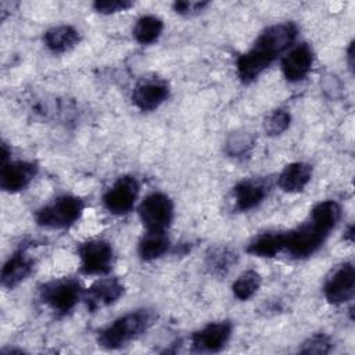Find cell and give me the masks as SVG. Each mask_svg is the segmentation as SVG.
Returning a JSON list of instances; mask_svg holds the SVG:
<instances>
[{
  "label": "cell",
  "instance_id": "1",
  "mask_svg": "<svg viewBox=\"0 0 355 355\" xmlns=\"http://www.w3.org/2000/svg\"><path fill=\"white\" fill-rule=\"evenodd\" d=\"M298 35L294 22H280L268 26L257 37L252 47L236 61V72L243 83L255 80L280 54L291 47Z\"/></svg>",
  "mask_w": 355,
  "mask_h": 355
},
{
  "label": "cell",
  "instance_id": "28",
  "mask_svg": "<svg viewBox=\"0 0 355 355\" xmlns=\"http://www.w3.org/2000/svg\"><path fill=\"white\" fill-rule=\"evenodd\" d=\"M207 6V1H176L173 3V10L180 15H191L202 11Z\"/></svg>",
  "mask_w": 355,
  "mask_h": 355
},
{
  "label": "cell",
  "instance_id": "6",
  "mask_svg": "<svg viewBox=\"0 0 355 355\" xmlns=\"http://www.w3.org/2000/svg\"><path fill=\"white\" fill-rule=\"evenodd\" d=\"M80 259V270L90 276L107 275L114 263V250L111 244L103 239H90L78 248Z\"/></svg>",
  "mask_w": 355,
  "mask_h": 355
},
{
  "label": "cell",
  "instance_id": "12",
  "mask_svg": "<svg viewBox=\"0 0 355 355\" xmlns=\"http://www.w3.org/2000/svg\"><path fill=\"white\" fill-rule=\"evenodd\" d=\"M123 283L118 277H101L83 293L82 298L87 309L94 312L115 304L123 295Z\"/></svg>",
  "mask_w": 355,
  "mask_h": 355
},
{
  "label": "cell",
  "instance_id": "13",
  "mask_svg": "<svg viewBox=\"0 0 355 355\" xmlns=\"http://www.w3.org/2000/svg\"><path fill=\"white\" fill-rule=\"evenodd\" d=\"M315 54L308 43L294 46L282 60V72L286 80L291 83L301 82L311 72Z\"/></svg>",
  "mask_w": 355,
  "mask_h": 355
},
{
  "label": "cell",
  "instance_id": "8",
  "mask_svg": "<svg viewBox=\"0 0 355 355\" xmlns=\"http://www.w3.org/2000/svg\"><path fill=\"white\" fill-rule=\"evenodd\" d=\"M355 293V269L351 262H344L338 265L327 276L323 294L324 298L333 305H341L352 300Z\"/></svg>",
  "mask_w": 355,
  "mask_h": 355
},
{
  "label": "cell",
  "instance_id": "23",
  "mask_svg": "<svg viewBox=\"0 0 355 355\" xmlns=\"http://www.w3.org/2000/svg\"><path fill=\"white\" fill-rule=\"evenodd\" d=\"M259 287H261L259 273L255 270H245L234 280L232 286V291L237 300L247 301L257 294Z\"/></svg>",
  "mask_w": 355,
  "mask_h": 355
},
{
  "label": "cell",
  "instance_id": "5",
  "mask_svg": "<svg viewBox=\"0 0 355 355\" xmlns=\"http://www.w3.org/2000/svg\"><path fill=\"white\" fill-rule=\"evenodd\" d=\"M80 283L73 277H61L44 283L39 290L40 301L55 313L65 315L82 298Z\"/></svg>",
  "mask_w": 355,
  "mask_h": 355
},
{
  "label": "cell",
  "instance_id": "9",
  "mask_svg": "<svg viewBox=\"0 0 355 355\" xmlns=\"http://www.w3.org/2000/svg\"><path fill=\"white\" fill-rule=\"evenodd\" d=\"M139 182L135 176H121L104 194L103 204L112 215L128 214L139 196Z\"/></svg>",
  "mask_w": 355,
  "mask_h": 355
},
{
  "label": "cell",
  "instance_id": "22",
  "mask_svg": "<svg viewBox=\"0 0 355 355\" xmlns=\"http://www.w3.org/2000/svg\"><path fill=\"white\" fill-rule=\"evenodd\" d=\"M164 31V22L155 15H143L136 21L133 36L140 44H151L158 40Z\"/></svg>",
  "mask_w": 355,
  "mask_h": 355
},
{
  "label": "cell",
  "instance_id": "18",
  "mask_svg": "<svg viewBox=\"0 0 355 355\" xmlns=\"http://www.w3.org/2000/svg\"><path fill=\"white\" fill-rule=\"evenodd\" d=\"M80 40L79 32L71 25H58L47 29L43 35L46 47L57 54L72 50Z\"/></svg>",
  "mask_w": 355,
  "mask_h": 355
},
{
  "label": "cell",
  "instance_id": "16",
  "mask_svg": "<svg viewBox=\"0 0 355 355\" xmlns=\"http://www.w3.org/2000/svg\"><path fill=\"white\" fill-rule=\"evenodd\" d=\"M33 258L25 251L18 250L4 263L1 269V284L6 288H14L24 282L33 270Z\"/></svg>",
  "mask_w": 355,
  "mask_h": 355
},
{
  "label": "cell",
  "instance_id": "3",
  "mask_svg": "<svg viewBox=\"0 0 355 355\" xmlns=\"http://www.w3.org/2000/svg\"><path fill=\"white\" fill-rule=\"evenodd\" d=\"M153 318L148 309H137L119 316L98 333V345L107 349H116L126 345L151 326Z\"/></svg>",
  "mask_w": 355,
  "mask_h": 355
},
{
  "label": "cell",
  "instance_id": "29",
  "mask_svg": "<svg viewBox=\"0 0 355 355\" xmlns=\"http://www.w3.org/2000/svg\"><path fill=\"white\" fill-rule=\"evenodd\" d=\"M347 57H348V65H349V68L352 69V65H354V62H352V58H354V43H352V42H351V44H349V47H348Z\"/></svg>",
  "mask_w": 355,
  "mask_h": 355
},
{
  "label": "cell",
  "instance_id": "2",
  "mask_svg": "<svg viewBox=\"0 0 355 355\" xmlns=\"http://www.w3.org/2000/svg\"><path fill=\"white\" fill-rule=\"evenodd\" d=\"M341 218V208L333 200L318 202L309 218L297 229L286 233V251L295 259H302L316 252Z\"/></svg>",
  "mask_w": 355,
  "mask_h": 355
},
{
  "label": "cell",
  "instance_id": "11",
  "mask_svg": "<svg viewBox=\"0 0 355 355\" xmlns=\"http://www.w3.org/2000/svg\"><path fill=\"white\" fill-rule=\"evenodd\" d=\"M233 326L229 320L212 322L191 334V348L196 352H218L232 336Z\"/></svg>",
  "mask_w": 355,
  "mask_h": 355
},
{
  "label": "cell",
  "instance_id": "4",
  "mask_svg": "<svg viewBox=\"0 0 355 355\" xmlns=\"http://www.w3.org/2000/svg\"><path fill=\"white\" fill-rule=\"evenodd\" d=\"M85 211L82 198L64 194L39 208L35 214L36 223L46 229L62 230L75 225Z\"/></svg>",
  "mask_w": 355,
  "mask_h": 355
},
{
  "label": "cell",
  "instance_id": "25",
  "mask_svg": "<svg viewBox=\"0 0 355 355\" xmlns=\"http://www.w3.org/2000/svg\"><path fill=\"white\" fill-rule=\"evenodd\" d=\"M254 146V139L248 133L232 135L226 143V150L232 157H240L248 153Z\"/></svg>",
  "mask_w": 355,
  "mask_h": 355
},
{
  "label": "cell",
  "instance_id": "20",
  "mask_svg": "<svg viewBox=\"0 0 355 355\" xmlns=\"http://www.w3.org/2000/svg\"><path fill=\"white\" fill-rule=\"evenodd\" d=\"M169 248V239L162 230H147L140 239L137 252L143 261H154L162 257Z\"/></svg>",
  "mask_w": 355,
  "mask_h": 355
},
{
  "label": "cell",
  "instance_id": "10",
  "mask_svg": "<svg viewBox=\"0 0 355 355\" xmlns=\"http://www.w3.org/2000/svg\"><path fill=\"white\" fill-rule=\"evenodd\" d=\"M169 96V86L166 80L158 76L141 78L132 93V101L140 111L157 110Z\"/></svg>",
  "mask_w": 355,
  "mask_h": 355
},
{
  "label": "cell",
  "instance_id": "24",
  "mask_svg": "<svg viewBox=\"0 0 355 355\" xmlns=\"http://www.w3.org/2000/svg\"><path fill=\"white\" fill-rule=\"evenodd\" d=\"M290 122H291V115L288 111L282 108L275 110L265 119V123H263L265 132L269 136H279L288 129Z\"/></svg>",
  "mask_w": 355,
  "mask_h": 355
},
{
  "label": "cell",
  "instance_id": "19",
  "mask_svg": "<svg viewBox=\"0 0 355 355\" xmlns=\"http://www.w3.org/2000/svg\"><path fill=\"white\" fill-rule=\"evenodd\" d=\"M284 248L286 233L268 232L254 237L247 245V252L259 258H272L284 251Z\"/></svg>",
  "mask_w": 355,
  "mask_h": 355
},
{
  "label": "cell",
  "instance_id": "7",
  "mask_svg": "<svg viewBox=\"0 0 355 355\" xmlns=\"http://www.w3.org/2000/svg\"><path fill=\"white\" fill-rule=\"evenodd\" d=\"M139 216L147 230L165 232L173 219V202L164 193H151L140 202Z\"/></svg>",
  "mask_w": 355,
  "mask_h": 355
},
{
  "label": "cell",
  "instance_id": "17",
  "mask_svg": "<svg viewBox=\"0 0 355 355\" xmlns=\"http://www.w3.org/2000/svg\"><path fill=\"white\" fill-rule=\"evenodd\" d=\"M312 178V166L306 162H291L283 168L277 178L279 187L286 193H298Z\"/></svg>",
  "mask_w": 355,
  "mask_h": 355
},
{
  "label": "cell",
  "instance_id": "27",
  "mask_svg": "<svg viewBox=\"0 0 355 355\" xmlns=\"http://www.w3.org/2000/svg\"><path fill=\"white\" fill-rule=\"evenodd\" d=\"M133 4L128 0H97L93 3V8L100 14H115L121 11H126Z\"/></svg>",
  "mask_w": 355,
  "mask_h": 355
},
{
  "label": "cell",
  "instance_id": "26",
  "mask_svg": "<svg viewBox=\"0 0 355 355\" xmlns=\"http://www.w3.org/2000/svg\"><path fill=\"white\" fill-rule=\"evenodd\" d=\"M331 349V340L329 336L318 333L302 343L300 352L302 354H327Z\"/></svg>",
  "mask_w": 355,
  "mask_h": 355
},
{
  "label": "cell",
  "instance_id": "14",
  "mask_svg": "<svg viewBox=\"0 0 355 355\" xmlns=\"http://www.w3.org/2000/svg\"><path fill=\"white\" fill-rule=\"evenodd\" d=\"M37 166L29 161L6 162L0 171V187L8 193L24 190L36 176Z\"/></svg>",
  "mask_w": 355,
  "mask_h": 355
},
{
  "label": "cell",
  "instance_id": "15",
  "mask_svg": "<svg viewBox=\"0 0 355 355\" xmlns=\"http://www.w3.org/2000/svg\"><path fill=\"white\" fill-rule=\"evenodd\" d=\"M269 183L263 179H245L239 182L232 191L234 208L250 211L257 208L268 196Z\"/></svg>",
  "mask_w": 355,
  "mask_h": 355
},
{
  "label": "cell",
  "instance_id": "21",
  "mask_svg": "<svg viewBox=\"0 0 355 355\" xmlns=\"http://www.w3.org/2000/svg\"><path fill=\"white\" fill-rule=\"evenodd\" d=\"M237 262L234 250L226 245L211 248L205 255V268L214 276H225Z\"/></svg>",
  "mask_w": 355,
  "mask_h": 355
}]
</instances>
